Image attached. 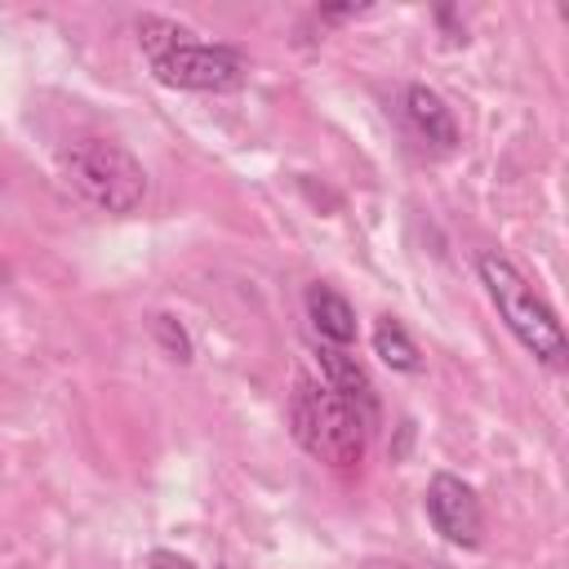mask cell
I'll return each instance as SVG.
<instances>
[{
    "label": "cell",
    "instance_id": "6da1fadb",
    "mask_svg": "<svg viewBox=\"0 0 569 569\" xmlns=\"http://www.w3.org/2000/svg\"><path fill=\"white\" fill-rule=\"evenodd\" d=\"M133 31H138V49L151 62V76L160 84H169V89H187V93H236L249 80V58L236 44L196 40V31L178 27L173 18L138 13Z\"/></svg>",
    "mask_w": 569,
    "mask_h": 569
},
{
    "label": "cell",
    "instance_id": "7a4b0ae2",
    "mask_svg": "<svg viewBox=\"0 0 569 569\" xmlns=\"http://www.w3.org/2000/svg\"><path fill=\"white\" fill-rule=\"evenodd\" d=\"M289 436L298 449L333 471H356L365 462L369 436L378 427V413L351 405L347 396L329 391L320 378H298L289 391Z\"/></svg>",
    "mask_w": 569,
    "mask_h": 569
},
{
    "label": "cell",
    "instance_id": "3957f363",
    "mask_svg": "<svg viewBox=\"0 0 569 569\" xmlns=\"http://www.w3.org/2000/svg\"><path fill=\"white\" fill-rule=\"evenodd\" d=\"M476 276L498 311V320L511 329V338L538 360L547 365L551 373H560L569 365V338H565V325L556 316V307L529 284V276L498 249H485L476 258Z\"/></svg>",
    "mask_w": 569,
    "mask_h": 569
},
{
    "label": "cell",
    "instance_id": "277c9868",
    "mask_svg": "<svg viewBox=\"0 0 569 569\" xmlns=\"http://www.w3.org/2000/svg\"><path fill=\"white\" fill-rule=\"evenodd\" d=\"M58 164H62V178L102 213L111 218H129L142 200H147V169L142 160L116 142V138H102V133H84V138H71L62 151H58Z\"/></svg>",
    "mask_w": 569,
    "mask_h": 569
},
{
    "label": "cell",
    "instance_id": "5b68a950",
    "mask_svg": "<svg viewBox=\"0 0 569 569\" xmlns=\"http://www.w3.org/2000/svg\"><path fill=\"white\" fill-rule=\"evenodd\" d=\"M422 511L431 520V529L449 542V547H462V551H476L480 538H485V507H480V493L453 476V471H436L422 489Z\"/></svg>",
    "mask_w": 569,
    "mask_h": 569
},
{
    "label": "cell",
    "instance_id": "8992f818",
    "mask_svg": "<svg viewBox=\"0 0 569 569\" xmlns=\"http://www.w3.org/2000/svg\"><path fill=\"white\" fill-rule=\"evenodd\" d=\"M400 120L409 129L413 142H422L427 151H453L458 147V120H453V107L427 89V84H405L400 93Z\"/></svg>",
    "mask_w": 569,
    "mask_h": 569
},
{
    "label": "cell",
    "instance_id": "52a82bcc",
    "mask_svg": "<svg viewBox=\"0 0 569 569\" xmlns=\"http://www.w3.org/2000/svg\"><path fill=\"white\" fill-rule=\"evenodd\" d=\"M302 311H307V325L316 333V342H329V347H351L356 333H360V320H356V307L347 293H338L333 284L316 280L307 284L302 293Z\"/></svg>",
    "mask_w": 569,
    "mask_h": 569
},
{
    "label": "cell",
    "instance_id": "ba28073f",
    "mask_svg": "<svg viewBox=\"0 0 569 569\" xmlns=\"http://www.w3.org/2000/svg\"><path fill=\"white\" fill-rule=\"evenodd\" d=\"M316 365H320V382L338 396H347L351 405L378 413V391H373V378L369 369L351 356V347H329V342H316Z\"/></svg>",
    "mask_w": 569,
    "mask_h": 569
},
{
    "label": "cell",
    "instance_id": "9c48e42d",
    "mask_svg": "<svg viewBox=\"0 0 569 569\" xmlns=\"http://www.w3.org/2000/svg\"><path fill=\"white\" fill-rule=\"evenodd\" d=\"M369 342H373V356L387 369H396V373H422V351H418V342L409 338V329L396 316H378Z\"/></svg>",
    "mask_w": 569,
    "mask_h": 569
},
{
    "label": "cell",
    "instance_id": "30bf717a",
    "mask_svg": "<svg viewBox=\"0 0 569 569\" xmlns=\"http://www.w3.org/2000/svg\"><path fill=\"white\" fill-rule=\"evenodd\" d=\"M151 338H156V347H160V351H164L173 365H191L196 342H191L187 325H182L173 311H156V316H151Z\"/></svg>",
    "mask_w": 569,
    "mask_h": 569
},
{
    "label": "cell",
    "instance_id": "8fae6325",
    "mask_svg": "<svg viewBox=\"0 0 569 569\" xmlns=\"http://www.w3.org/2000/svg\"><path fill=\"white\" fill-rule=\"evenodd\" d=\"M147 569H200L191 556H182V551H169V547H156L151 556H147Z\"/></svg>",
    "mask_w": 569,
    "mask_h": 569
}]
</instances>
